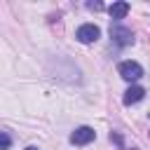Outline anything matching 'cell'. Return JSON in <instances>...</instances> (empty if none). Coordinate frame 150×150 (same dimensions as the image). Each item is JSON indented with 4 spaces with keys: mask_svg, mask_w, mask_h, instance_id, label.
Wrapping results in <instances>:
<instances>
[{
    "mask_svg": "<svg viewBox=\"0 0 150 150\" xmlns=\"http://www.w3.org/2000/svg\"><path fill=\"white\" fill-rule=\"evenodd\" d=\"M98 35H101V30H98V26H94V23H82V26L75 30V38H77L82 45H91V42H96Z\"/></svg>",
    "mask_w": 150,
    "mask_h": 150,
    "instance_id": "cell-1",
    "label": "cell"
},
{
    "mask_svg": "<svg viewBox=\"0 0 150 150\" xmlns=\"http://www.w3.org/2000/svg\"><path fill=\"white\" fill-rule=\"evenodd\" d=\"M96 138V131L91 127H77L73 134H70V143L73 145H87Z\"/></svg>",
    "mask_w": 150,
    "mask_h": 150,
    "instance_id": "cell-4",
    "label": "cell"
},
{
    "mask_svg": "<svg viewBox=\"0 0 150 150\" xmlns=\"http://www.w3.org/2000/svg\"><path fill=\"white\" fill-rule=\"evenodd\" d=\"M117 70H120V75H122L124 80H129V82H136V80L143 77V68H141V63H136V61H122Z\"/></svg>",
    "mask_w": 150,
    "mask_h": 150,
    "instance_id": "cell-2",
    "label": "cell"
},
{
    "mask_svg": "<svg viewBox=\"0 0 150 150\" xmlns=\"http://www.w3.org/2000/svg\"><path fill=\"white\" fill-rule=\"evenodd\" d=\"M9 145H12L9 134H7V131H0V150H9Z\"/></svg>",
    "mask_w": 150,
    "mask_h": 150,
    "instance_id": "cell-7",
    "label": "cell"
},
{
    "mask_svg": "<svg viewBox=\"0 0 150 150\" xmlns=\"http://www.w3.org/2000/svg\"><path fill=\"white\" fill-rule=\"evenodd\" d=\"M108 12H110L112 19H124V16L129 14V2H112V5L108 7Z\"/></svg>",
    "mask_w": 150,
    "mask_h": 150,
    "instance_id": "cell-6",
    "label": "cell"
},
{
    "mask_svg": "<svg viewBox=\"0 0 150 150\" xmlns=\"http://www.w3.org/2000/svg\"><path fill=\"white\" fill-rule=\"evenodd\" d=\"M110 38H112L120 47H127V45L134 42V33H131V28H124V26H120V23L110 26Z\"/></svg>",
    "mask_w": 150,
    "mask_h": 150,
    "instance_id": "cell-3",
    "label": "cell"
},
{
    "mask_svg": "<svg viewBox=\"0 0 150 150\" xmlns=\"http://www.w3.org/2000/svg\"><path fill=\"white\" fill-rule=\"evenodd\" d=\"M101 7H103L101 2H89V9H101Z\"/></svg>",
    "mask_w": 150,
    "mask_h": 150,
    "instance_id": "cell-8",
    "label": "cell"
},
{
    "mask_svg": "<svg viewBox=\"0 0 150 150\" xmlns=\"http://www.w3.org/2000/svg\"><path fill=\"white\" fill-rule=\"evenodd\" d=\"M145 96V89L143 87H138V84H134V87H129L127 91H124V105H131V103H138L141 98Z\"/></svg>",
    "mask_w": 150,
    "mask_h": 150,
    "instance_id": "cell-5",
    "label": "cell"
},
{
    "mask_svg": "<svg viewBox=\"0 0 150 150\" xmlns=\"http://www.w3.org/2000/svg\"><path fill=\"white\" fill-rule=\"evenodd\" d=\"M26 150H38V148H35V145H28V148H26Z\"/></svg>",
    "mask_w": 150,
    "mask_h": 150,
    "instance_id": "cell-9",
    "label": "cell"
}]
</instances>
